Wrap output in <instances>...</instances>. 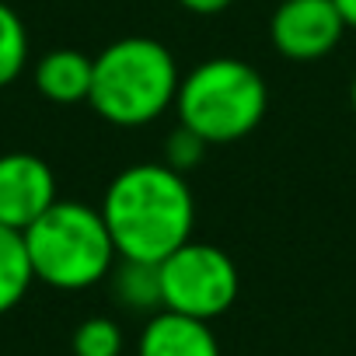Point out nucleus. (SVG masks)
Segmentation results:
<instances>
[{
	"mask_svg": "<svg viewBox=\"0 0 356 356\" xmlns=\"http://www.w3.org/2000/svg\"><path fill=\"white\" fill-rule=\"evenodd\" d=\"M178 122L203 136L210 147L245 140L269 108V88L262 74L234 56H217L189 70L175 95Z\"/></svg>",
	"mask_w": 356,
	"mask_h": 356,
	"instance_id": "nucleus-3",
	"label": "nucleus"
},
{
	"mask_svg": "<svg viewBox=\"0 0 356 356\" xmlns=\"http://www.w3.org/2000/svg\"><path fill=\"white\" fill-rule=\"evenodd\" d=\"M207 147H210V143H207L203 136H196L189 126H182V122H178V129L168 136V147H164V164H171L175 171L196 168V164L203 161Z\"/></svg>",
	"mask_w": 356,
	"mask_h": 356,
	"instance_id": "nucleus-14",
	"label": "nucleus"
},
{
	"mask_svg": "<svg viewBox=\"0 0 356 356\" xmlns=\"http://www.w3.org/2000/svg\"><path fill=\"white\" fill-rule=\"evenodd\" d=\"M136 356H220V342L210 321L161 307L143 325Z\"/></svg>",
	"mask_w": 356,
	"mask_h": 356,
	"instance_id": "nucleus-8",
	"label": "nucleus"
},
{
	"mask_svg": "<svg viewBox=\"0 0 356 356\" xmlns=\"http://www.w3.org/2000/svg\"><path fill=\"white\" fill-rule=\"evenodd\" d=\"M335 8H339L346 29H356V0H335Z\"/></svg>",
	"mask_w": 356,
	"mask_h": 356,
	"instance_id": "nucleus-16",
	"label": "nucleus"
},
{
	"mask_svg": "<svg viewBox=\"0 0 356 356\" xmlns=\"http://www.w3.org/2000/svg\"><path fill=\"white\" fill-rule=\"evenodd\" d=\"M241 276L234 259L207 241H186L161 259V304L168 311L213 321L238 300Z\"/></svg>",
	"mask_w": 356,
	"mask_h": 356,
	"instance_id": "nucleus-5",
	"label": "nucleus"
},
{
	"mask_svg": "<svg viewBox=\"0 0 356 356\" xmlns=\"http://www.w3.org/2000/svg\"><path fill=\"white\" fill-rule=\"evenodd\" d=\"M178 63L171 49L147 35H129L95 56L88 105L112 126H147L178 95Z\"/></svg>",
	"mask_w": 356,
	"mask_h": 356,
	"instance_id": "nucleus-2",
	"label": "nucleus"
},
{
	"mask_svg": "<svg viewBox=\"0 0 356 356\" xmlns=\"http://www.w3.org/2000/svg\"><path fill=\"white\" fill-rule=\"evenodd\" d=\"M70 349H74V356H119L122 328L112 318H88L74 328Z\"/></svg>",
	"mask_w": 356,
	"mask_h": 356,
	"instance_id": "nucleus-13",
	"label": "nucleus"
},
{
	"mask_svg": "<svg viewBox=\"0 0 356 356\" xmlns=\"http://www.w3.org/2000/svg\"><path fill=\"white\" fill-rule=\"evenodd\" d=\"M32 283H35V273L25 248V234L0 224V314L18 307Z\"/></svg>",
	"mask_w": 356,
	"mask_h": 356,
	"instance_id": "nucleus-11",
	"label": "nucleus"
},
{
	"mask_svg": "<svg viewBox=\"0 0 356 356\" xmlns=\"http://www.w3.org/2000/svg\"><path fill=\"white\" fill-rule=\"evenodd\" d=\"M186 11H193V15H220L224 8H231L234 0H178Z\"/></svg>",
	"mask_w": 356,
	"mask_h": 356,
	"instance_id": "nucleus-15",
	"label": "nucleus"
},
{
	"mask_svg": "<svg viewBox=\"0 0 356 356\" xmlns=\"http://www.w3.org/2000/svg\"><path fill=\"white\" fill-rule=\"evenodd\" d=\"M25 248L39 283L56 290H88L115 266V245L102 210L56 200L25 231Z\"/></svg>",
	"mask_w": 356,
	"mask_h": 356,
	"instance_id": "nucleus-4",
	"label": "nucleus"
},
{
	"mask_svg": "<svg viewBox=\"0 0 356 356\" xmlns=\"http://www.w3.org/2000/svg\"><path fill=\"white\" fill-rule=\"evenodd\" d=\"M56 203L53 168L35 154H4L0 157V224L25 231Z\"/></svg>",
	"mask_w": 356,
	"mask_h": 356,
	"instance_id": "nucleus-7",
	"label": "nucleus"
},
{
	"mask_svg": "<svg viewBox=\"0 0 356 356\" xmlns=\"http://www.w3.org/2000/svg\"><path fill=\"white\" fill-rule=\"evenodd\" d=\"M102 217L119 259L161 262L193 238L196 200L182 171L143 161L112 178L102 200Z\"/></svg>",
	"mask_w": 356,
	"mask_h": 356,
	"instance_id": "nucleus-1",
	"label": "nucleus"
},
{
	"mask_svg": "<svg viewBox=\"0 0 356 356\" xmlns=\"http://www.w3.org/2000/svg\"><path fill=\"white\" fill-rule=\"evenodd\" d=\"M346 32L335 0H283L269 18V39L280 56L293 63H314L328 56Z\"/></svg>",
	"mask_w": 356,
	"mask_h": 356,
	"instance_id": "nucleus-6",
	"label": "nucleus"
},
{
	"mask_svg": "<svg viewBox=\"0 0 356 356\" xmlns=\"http://www.w3.org/2000/svg\"><path fill=\"white\" fill-rule=\"evenodd\" d=\"M349 105H353V112H356V77H353V84H349Z\"/></svg>",
	"mask_w": 356,
	"mask_h": 356,
	"instance_id": "nucleus-17",
	"label": "nucleus"
},
{
	"mask_svg": "<svg viewBox=\"0 0 356 356\" xmlns=\"http://www.w3.org/2000/svg\"><path fill=\"white\" fill-rule=\"evenodd\" d=\"M112 290L115 300L129 311H161V262H140V259H119L112 266Z\"/></svg>",
	"mask_w": 356,
	"mask_h": 356,
	"instance_id": "nucleus-10",
	"label": "nucleus"
},
{
	"mask_svg": "<svg viewBox=\"0 0 356 356\" xmlns=\"http://www.w3.org/2000/svg\"><path fill=\"white\" fill-rule=\"evenodd\" d=\"M25 60H29L25 25L4 0H0V88L18 81V74L25 70Z\"/></svg>",
	"mask_w": 356,
	"mask_h": 356,
	"instance_id": "nucleus-12",
	"label": "nucleus"
},
{
	"mask_svg": "<svg viewBox=\"0 0 356 356\" xmlns=\"http://www.w3.org/2000/svg\"><path fill=\"white\" fill-rule=\"evenodd\" d=\"M91 70H95V56H84L81 49H53L35 67V88L42 98L56 105L88 102Z\"/></svg>",
	"mask_w": 356,
	"mask_h": 356,
	"instance_id": "nucleus-9",
	"label": "nucleus"
}]
</instances>
